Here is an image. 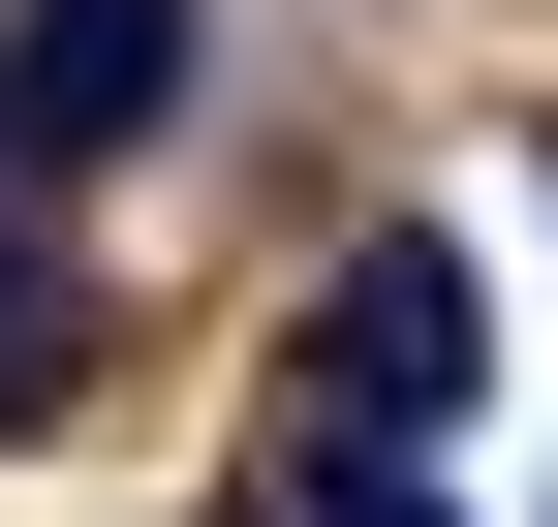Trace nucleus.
I'll use <instances>...</instances> for the list:
<instances>
[{"label": "nucleus", "instance_id": "nucleus-1", "mask_svg": "<svg viewBox=\"0 0 558 527\" xmlns=\"http://www.w3.org/2000/svg\"><path fill=\"white\" fill-rule=\"evenodd\" d=\"M465 404H497V280H465V218L341 248V466H435Z\"/></svg>", "mask_w": 558, "mask_h": 527}, {"label": "nucleus", "instance_id": "nucleus-2", "mask_svg": "<svg viewBox=\"0 0 558 527\" xmlns=\"http://www.w3.org/2000/svg\"><path fill=\"white\" fill-rule=\"evenodd\" d=\"M124 124H186V0H32V32H0V156H124Z\"/></svg>", "mask_w": 558, "mask_h": 527}, {"label": "nucleus", "instance_id": "nucleus-3", "mask_svg": "<svg viewBox=\"0 0 558 527\" xmlns=\"http://www.w3.org/2000/svg\"><path fill=\"white\" fill-rule=\"evenodd\" d=\"M311 527H435V497H403V466H341V497H311Z\"/></svg>", "mask_w": 558, "mask_h": 527}]
</instances>
